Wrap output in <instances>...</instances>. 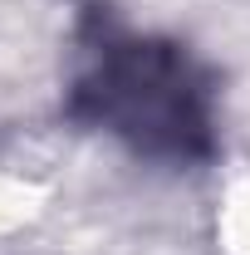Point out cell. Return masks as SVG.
<instances>
[{
    "label": "cell",
    "mask_w": 250,
    "mask_h": 255,
    "mask_svg": "<svg viewBox=\"0 0 250 255\" xmlns=\"http://www.w3.org/2000/svg\"><path fill=\"white\" fill-rule=\"evenodd\" d=\"M84 94L98 103V118L113 123V132L132 137L137 147L191 152L206 142L201 94L187 79L182 59L157 54L147 44H127L123 54H108L84 84Z\"/></svg>",
    "instance_id": "cell-1"
}]
</instances>
